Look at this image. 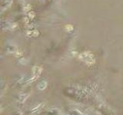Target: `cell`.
Masks as SVG:
<instances>
[{
    "label": "cell",
    "instance_id": "cell-3",
    "mask_svg": "<svg viewBox=\"0 0 123 115\" xmlns=\"http://www.w3.org/2000/svg\"><path fill=\"white\" fill-rule=\"evenodd\" d=\"M30 96V94L29 93H27V92H22V93H19L16 96H15V100L17 102L19 103H23L25 102L26 100L29 98V97Z\"/></svg>",
    "mask_w": 123,
    "mask_h": 115
},
{
    "label": "cell",
    "instance_id": "cell-8",
    "mask_svg": "<svg viewBox=\"0 0 123 115\" xmlns=\"http://www.w3.org/2000/svg\"><path fill=\"white\" fill-rule=\"evenodd\" d=\"M45 115H60V110L57 108H49L46 112Z\"/></svg>",
    "mask_w": 123,
    "mask_h": 115
},
{
    "label": "cell",
    "instance_id": "cell-12",
    "mask_svg": "<svg viewBox=\"0 0 123 115\" xmlns=\"http://www.w3.org/2000/svg\"><path fill=\"white\" fill-rule=\"evenodd\" d=\"M26 16H27L26 18L28 19L29 20H32V19H33L34 18H35L36 14H35V12H34L33 11H32V10H29V11L27 12Z\"/></svg>",
    "mask_w": 123,
    "mask_h": 115
},
{
    "label": "cell",
    "instance_id": "cell-7",
    "mask_svg": "<svg viewBox=\"0 0 123 115\" xmlns=\"http://www.w3.org/2000/svg\"><path fill=\"white\" fill-rule=\"evenodd\" d=\"M26 35L29 38H36L39 35V31L36 29H31V30L27 31Z\"/></svg>",
    "mask_w": 123,
    "mask_h": 115
},
{
    "label": "cell",
    "instance_id": "cell-10",
    "mask_svg": "<svg viewBox=\"0 0 123 115\" xmlns=\"http://www.w3.org/2000/svg\"><path fill=\"white\" fill-rule=\"evenodd\" d=\"M47 85H48V83L46 80H42V81H41L39 84L38 85H37V88L39 90H44L46 88H47Z\"/></svg>",
    "mask_w": 123,
    "mask_h": 115
},
{
    "label": "cell",
    "instance_id": "cell-13",
    "mask_svg": "<svg viewBox=\"0 0 123 115\" xmlns=\"http://www.w3.org/2000/svg\"><path fill=\"white\" fill-rule=\"evenodd\" d=\"M15 57H21V56H22V55H23V52L22 51H20L19 49L18 50H17L15 52Z\"/></svg>",
    "mask_w": 123,
    "mask_h": 115
},
{
    "label": "cell",
    "instance_id": "cell-6",
    "mask_svg": "<svg viewBox=\"0 0 123 115\" xmlns=\"http://www.w3.org/2000/svg\"><path fill=\"white\" fill-rule=\"evenodd\" d=\"M42 68L39 65H35L32 68V74L33 76L36 77V78H39L40 76V75L42 74Z\"/></svg>",
    "mask_w": 123,
    "mask_h": 115
},
{
    "label": "cell",
    "instance_id": "cell-5",
    "mask_svg": "<svg viewBox=\"0 0 123 115\" xmlns=\"http://www.w3.org/2000/svg\"><path fill=\"white\" fill-rule=\"evenodd\" d=\"M12 4V0H1V11L3 12Z\"/></svg>",
    "mask_w": 123,
    "mask_h": 115
},
{
    "label": "cell",
    "instance_id": "cell-4",
    "mask_svg": "<svg viewBox=\"0 0 123 115\" xmlns=\"http://www.w3.org/2000/svg\"><path fill=\"white\" fill-rule=\"evenodd\" d=\"M45 106V103L44 102H41L38 104H36V106H34L33 107H32V109L30 110L31 114H36L38 113L39 111L43 108V107Z\"/></svg>",
    "mask_w": 123,
    "mask_h": 115
},
{
    "label": "cell",
    "instance_id": "cell-15",
    "mask_svg": "<svg viewBox=\"0 0 123 115\" xmlns=\"http://www.w3.org/2000/svg\"><path fill=\"white\" fill-rule=\"evenodd\" d=\"M66 30L68 31V32H71V31L73 30V26L72 25H68L66 26Z\"/></svg>",
    "mask_w": 123,
    "mask_h": 115
},
{
    "label": "cell",
    "instance_id": "cell-2",
    "mask_svg": "<svg viewBox=\"0 0 123 115\" xmlns=\"http://www.w3.org/2000/svg\"><path fill=\"white\" fill-rule=\"evenodd\" d=\"M16 27L15 23L10 22L9 21H2L1 23V28L2 30H14Z\"/></svg>",
    "mask_w": 123,
    "mask_h": 115
},
{
    "label": "cell",
    "instance_id": "cell-1",
    "mask_svg": "<svg viewBox=\"0 0 123 115\" xmlns=\"http://www.w3.org/2000/svg\"><path fill=\"white\" fill-rule=\"evenodd\" d=\"M78 58L87 65H93L95 62V58L94 55L91 53L90 51H85L78 55Z\"/></svg>",
    "mask_w": 123,
    "mask_h": 115
},
{
    "label": "cell",
    "instance_id": "cell-9",
    "mask_svg": "<svg viewBox=\"0 0 123 115\" xmlns=\"http://www.w3.org/2000/svg\"><path fill=\"white\" fill-rule=\"evenodd\" d=\"M18 50V48L15 46V45H9L7 47L5 48V51L8 52V53H11V54H14L15 52Z\"/></svg>",
    "mask_w": 123,
    "mask_h": 115
},
{
    "label": "cell",
    "instance_id": "cell-14",
    "mask_svg": "<svg viewBox=\"0 0 123 115\" xmlns=\"http://www.w3.org/2000/svg\"><path fill=\"white\" fill-rule=\"evenodd\" d=\"M12 115H22V112L19 110H16L15 111H13Z\"/></svg>",
    "mask_w": 123,
    "mask_h": 115
},
{
    "label": "cell",
    "instance_id": "cell-11",
    "mask_svg": "<svg viewBox=\"0 0 123 115\" xmlns=\"http://www.w3.org/2000/svg\"><path fill=\"white\" fill-rule=\"evenodd\" d=\"M68 111H69V115H84L81 110L76 108H69Z\"/></svg>",
    "mask_w": 123,
    "mask_h": 115
}]
</instances>
